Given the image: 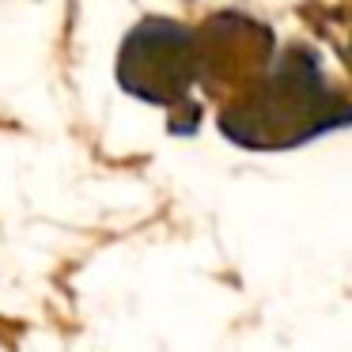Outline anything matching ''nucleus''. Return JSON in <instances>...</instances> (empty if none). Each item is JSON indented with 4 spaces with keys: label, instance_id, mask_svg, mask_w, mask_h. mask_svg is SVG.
I'll return each instance as SVG.
<instances>
[{
    "label": "nucleus",
    "instance_id": "f257e3e1",
    "mask_svg": "<svg viewBox=\"0 0 352 352\" xmlns=\"http://www.w3.org/2000/svg\"><path fill=\"white\" fill-rule=\"evenodd\" d=\"M220 133L250 152H292L352 125V99L322 72L311 46L292 42L258 80L220 107Z\"/></svg>",
    "mask_w": 352,
    "mask_h": 352
},
{
    "label": "nucleus",
    "instance_id": "f03ea898",
    "mask_svg": "<svg viewBox=\"0 0 352 352\" xmlns=\"http://www.w3.org/2000/svg\"><path fill=\"white\" fill-rule=\"evenodd\" d=\"M118 84L133 99L167 110L170 137H193L201 129V102H193V87H201L197 31L167 16H144L122 38Z\"/></svg>",
    "mask_w": 352,
    "mask_h": 352
},
{
    "label": "nucleus",
    "instance_id": "7ed1b4c3",
    "mask_svg": "<svg viewBox=\"0 0 352 352\" xmlns=\"http://www.w3.org/2000/svg\"><path fill=\"white\" fill-rule=\"evenodd\" d=\"M276 57V38L265 23L246 19L239 12L212 16L205 27H197V65L201 87H231L243 91L250 80H258Z\"/></svg>",
    "mask_w": 352,
    "mask_h": 352
},
{
    "label": "nucleus",
    "instance_id": "20e7f679",
    "mask_svg": "<svg viewBox=\"0 0 352 352\" xmlns=\"http://www.w3.org/2000/svg\"><path fill=\"white\" fill-rule=\"evenodd\" d=\"M349 65H352V38H349Z\"/></svg>",
    "mask_w": 352,
    "mask_h": 352
}]
</instances>
